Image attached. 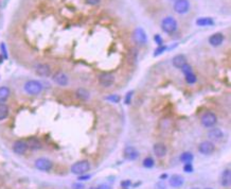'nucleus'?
<instances>
[{"label": "nucleus", "mask_w": 231, "mask_h": 189, "mask_svg": "<svg viewBox=\"0 0 231 189\" xmlns=\"http://www.w3.org/2000/svg\"><path fill=\"white\" fill-rule=\"evenodd\" d=\"M23 88H25L27 94H32V96H36V94H39L42 91V84L36 80H30L28 82H25Z\"/></svg>", "instance_id": "1"}, {"label": "nucleus", "mask_w": 231, "mask_h": 189, "mask_svg": "<svg viewBox=\"0 0 231 189\" xmlns=\"http://www.w3.org/2000/svg\"><path fill=\"white\" fill-rule=\"evenodd\" d=\"M177 21L174 17L172 16H168L165 18H163V20L161 21V29L168 34H172L174 33L177 30Z\"/></svg>", "instance_id": "2"}, {"label": "nucleus", "mask_w": 231, "mask_h": 189, "mask_svg": "<svg viewBox=\"0 0 231 189\" xmlns=\"http://www.w3.org/2000/svg\"><path fill=\"white\" fill-rule=\"evenodd\" d=\"M89 170H90V163L88 160H81V162L75 163V164H73L71 166V172L76 175L86 174Z\"/></svg>", "instance_id": "3"}, {"label": "nucleus", "mask_w": 231, "mask_h": 189, "mask_svg": "<svg viewBox=\"0 0 231 189\" xmlns=\"http://www.w3.org/2000/svg\"><path fill=\"white\" fill-rule=\"evenodd\" d=\"M200 122L205 128H212L217 122V117L212 112H206L200 118Z\"/></svg>", "instance_id": "4"}, {"label": "nucleus", "mask_w": 231, "mask_h": 189, "mask_svg": "<svg viewBox=\"0 0 231 189\" xmlns=\"http://www.w3.org/2000/svg\"><path fill=\"white\" fill-rule=\"evenodd\" d=\"M190 10L189 0H175L174 1V11L177 14H185Z\"/></svg>", "instance_id": "5"}, {"label": "nucleus", "mask_w": 231, "mask_h": 189, "mask_svg": "<svg viewBox=\"0 0 231 189\" xmlns=\"http://www.w3.org/2000/svg\"><path fill=\"white\" fill-rule=\"evenodd\" d=\"M134 40L137 43L138 45H145L148 43V35H146L145 31H144L142 28H137V29L134 31Z\"/></svg>", "instance_id": "6"}, {"label": "nucleus", "mask_w": 231, "mask_h": 189, "mask_svg": "<svg viewBox=\"0 0 231 189\" xmlns=\"http://www.w3.org/2000/svg\"><path fill=\"white\" fill-rule=\"evenodd\" d=\"M214 150H215L214 143L209 140L202 141V143L198 146V151L202 154H204V155H210V154H212L213 152H214Z\"/></svg>", "instance_id": "7"}, {"label": "nucleus", "mask_w": 231, "mask_h": 189, "mask_svg": "<svg viewBox=\"0 0 231 189\" xmlns=\"http://www.w3.org/2000/svg\"><path fill=\"white\" fill-rule=\"evenodd\" d=\"M52 166H53L52 162H51L50 160H48V158L42 157V158H38V160H35V167L40 171L51 170Z\"/></svg>", "instance_id": "8"}, {"label": "nucleus", "mask_w": 231, "mask_h": 189, "mask_svg": "<svg viewBox=\"0 0 231 189\" xmlns=\"http://www.w3.org/2000/svg\"><path fill=\"white\" fill-rule=\"evenodd\" d=\"M34 71L40 77H49L51 74V68L47 64L38 63L34 66Z\"/></svg>", "instance_id": "9"}, {"label": "nucleus", "mask_w": 231, "mask_h": 189, "mask_svg": "<svg viewBox=\"0 0 231 189\" xmlns=\"http://www.w3.org/2000/svg\"><path fill=\"white\" fill-rule=\"evenodd\" d=\"M99 82L103 87H109L115 82V77L109 72H105V74H102L99 77Z\"/></svg>", "instance_id": "10"}, {"label": "nucleus", "mask_w": 231, "mask_h": 189, "mask_svg": "<svg viewBox=\"0 0 231 189\" xmlns=\"http://www.w3.org/2000/svg\"><path fill=\"white\" fill-rule=\"evenodd\" d=\"M124 157L127 160H135L139 157V151L133 146H128L124 149Z\"/></svg>", "instance_id": "11"}, {"label": "nucleus", "mask_w": 231, "mask_h": 189, "mask_svg": "<svg viewBox=\"0 0 231 189\" xmlns=\"http://www.w3.org/2000/svg\"><path fill=\"white\" fill-rule=\"evenodd\" d=\"M27 150H28V145L27 143L23 140H17L15 141L14 145H13V151L16 154H19V155L25 154Z\"/></svg>", "instance_id": "12"}, {"label": "nucleus", "mask_w": 231, "mask_h": 189, "mask_svg": "<svg viewBox=\"0 0 231 189\" xmlns=\"http://www.w3.org/2000/svg\"><path fill=\"white\" fill-rule=\"evenodd\" d=\"M53 81L59 86H66L69 82V79L67 74H65L64 72H57L53 76Z\"/></svg>", "instance_id": "13"}, {"label": "nucleus", "mask_w": 231, "mask_h": 189, "mask_svg": "<svg viewBox=\"0 0 231 189\" xmlns=\"http://www.w3.org/2000/svg\"><path fill=\"white\" fill-rule=\"evenodd\" d=\"M224 42V35L222 33H214L209 37V44L213 47L221 46Z\"/></svg>", "instance_id": "14"}, {"label": "nucleus", "mask_w": 231, "mask_h": 189, "mask_svg": "<svg viewBox=\"0 0 231 189\" xmlns=\"http://www.w3.org/2000/svg\"><path fill=\"white\" fill-rule=\"evenodd\" d=\"M208 137L211 139V140L219 141L224 138V133L221 129H216V128L211 129V130L208 132Z\"/></svg>", "instance_id": "15"}, {"label": "nucleus", "mask_w": 231, "mask_h": 189, "mask_svg": "<svg viewBox=\"0 0 231 189\" xmlns=\"http://www.w3.org/2000/svg\"><path fill=\"white\" fill-rule=\"evenodd\" d=\"M153 152L157 157H163L167 154L168 150L163 143H155L154 147H153Z\"/></svg>", "instance_id": "16"}, {"label": "nucleus", "mask_w": 231, "mask_h": 189, "mask_svg": "<svg viewBox=\"0 0 231 189\" xmlns=\"http://www.w3.org/2000/svg\"><path fill=\"white\" fill-rule=\"evenodd\" d=\"M231 184V172L229 169H226L222 172L221 175V185L223 187H229Z\"/></svg>", "instance_id": "17"}, {"label": "nucleus", "mask_w": 231, "mask_h": 189, "mask_svg": "<svg viewBox=\"0 0 231 189\" xmlns=\"http://www.w3.org/2000/svg\"><path fill=\"white\" fill-rule=\"evenodd\" d=\"M183 183H185V180H183V177L179 174L172 175L171 179H170V185H171L173 188L181 187V186L183 185Z\"/></svg>", "instance_id": "18"}, {"label": "nucleus", "mask_w": 231, "mask_h": 189, "mask_svg": "<svg viewBox=\"0 0 231 189\" xmlns=\"http://www.w3.org/2000/svg\"><path fill=\"white\" fill-rule=\"evenodd\" d=\"M25 143L28 145V148H30L32 150H38L42 148V143H40V141L36 137H30Z\"/></svg>", "instance_id": "19"}, {"label": "nucleus", "mask_w": 231, "mask_h": 189, "mask_svg": "<svg viewBox=\"0 0 231 189\" xmlns=\"http://www.w3.org/2000/svg\"><path fill=\"white\" fill-rule=\"evenodd\" d=\"M185 64H187V59H185V55L178 54L173 57V65L176 68H181Z\"/></svg>", "instance_id": "20"}, {"label": "nucleus", "mask_w": 231, "mask_h": 189, "mask_svg": "<svg viewBox=\"0 0 231 189\" xmlns=\"http://www.w3.org/2000/svg\"><path fill=\"white\" fill-rule=\"evenodd\" d=\"M214 23L212 18L210 17H200L196 20V25L199 27H208V26H212Z\"/></svg>", "instance_id": "21"}, {"label": "nucleus", "mask_w": 231, "mask_h": 189, "mask_svg": "<svg viewBox=\"0 0 231 189\" xmlns=\"http://www.w3.org/2000/svg\"><path fill=\"white\" fill-rule=\"evenodd\" d=\"M10 97V89L5 86L0 87V103H3Z\"/></svg>", "instance_id": "22"}, {"label": "nucleus", "mask_w": 231, "mask_h": 189, "mask_svg": "<svg viewBox=\"0 0 231 189\" xmlns=\"http://www.w3.org/2000/svg\"><path fill=\"white\" fill-rule=\"evenodd\" d=\"M8 116V107L4 103H0V120H4Z\"/></svg>", "instance_id": "23"}, {"label": "nucleus", "mask_w": 231, "mask_h": 189, "mask_svg": "<svg viewBox=\"0 0 231 189\" xmlns=\"http://www.w3.org/2000/svg\"><path fill=\"white\" fill-rule=\"evenodd\" d=\"M75 94H76L77 98L81 99V100H87V99L89 98V93L84 88H79L76 91V93H75Z\"/></svg>", "instance_id": "24"}, {"label": "nucleus", "mask_w": 231, "mask_h": 189, "mask_svg": "<svg viewBox=\"0 0 231 189\" xmlns=\"http://www.w3.org/2000/svg\"><path fill=\"white\" fill-rule=\"evenodd\" d=\"M194 156L193 154L191 153V152H185V153H182L180 155V160L182 163H192V160H193Z\"/></svg>", "instance_id": "25"}, {"label": "nucleus", "mask_w": 231, "mask_h": 189, "mask_svg": "<svg viewBox=\"0 0 231 189\" xmlns=\"http://www.w3.org/2000/svg\"><path fill=\"white\" fill-rule=\"evenodd\" d=\"M185 81H187L188 84H194V83L197 81V78H196V76L193 74V72H190V74H185Z\"/></svg>", "instance_id": "26"}, {"label": "nucleus", "mask_w": 231, "mask_h": 189, "mask_svg": "<svg viewBox=\"0 0 231 189\" xmlns=\"http://www.w3.org/2000/svg\"><path fill=\"white\" fill-rule=\"evenodd\" d=\"M154 165H155V162H154V160H153L152 157L144 158V160H143V167L150 169V168H152V167H154Z\"/></svg>", "instance_id": "27"}, {"label": "nucleus", "mask_w": 231, "mask_h": 189, "mask_svg": "<svg viewBox=\"0 0 231 189\" xmlns=\"http://www.w3.org/2000/svg\"><path fill=\"white\" fill-rule=\"evenodd\" d=\"M180 69H181V71L183 72V74H185H185H190V72H193V71H192V67L188 63L185 64V65H183L182 67L180 68Z\"/></svg>", "instance_id": "28"}, {"label": "nucleus", "mask_w": 231, "mask_h": 189, "mask_svg": "<svg viewBox=\"0 0 231 189\" xmlns=\"http://www.w3.org/2000/svg\"><path fill=\"white\" fill-rule=\"evenodd\" d=\"M183 171L187 173L193 172V166H192L191 163H187V164H185V166H183Z\"/></svg>", "instance_id": "29"}, {"label": "nucleus", "mask_w": 231, "mask_h": 189, "mask_svg": "<svg viewBox=\"0 0 231 189\" xmlns=\"http://www.w3.org/2000/svg\"><path fill=\"white\" fill-rule=\"evenodd\" d=\"M107 100L108 101H111V102H114V103H118L119 101H120V97L119 96H117V94H111V96H109V97H107Z\"/></svg>", "instance_id": "30"}, {"label": "nucleus", "mask_w": 231, "mask_h": 189, "mask_svg": "<svg viewBox=\"0 0 231 189\" xmlns=\"http://www.w3.org/2000/svg\"><path fill=\"white\" fill-rule=\"evenodd\" d=\"M167 49L165 46H159L158 48L155 50V55H158V54H161L162 52H165V50Z\"/></svg>", "instance_id": "31"}, {"label": "nucleus", "mask_w": 231, "mask_h": 189, "mask_svg": "<svg viewBox=\"0 0 231 189\" xmlns=\"http://www.w3.org/2000/svg\"><path fill=\"white\" fill-rule=\"evenodd\" d=\"M131 185V182L129 181V180H126V181L121 182V187L122 188H128Z\"/></svg>", "instance_id": "32"}, {"label": "nucleus", "mask_w": 231, "mask_h": 189, "mask_svg": "<svg viewBox=\"0 0 231 189\" xmlns=\"http://www.w3.org/2000/svg\"><path fill=\"white\" fill-rule=\"evenodd\" d=\"M154 40H155V42H156V44H158L159 46H161V45H162V38L160 37V35H159V34L155 35Z\"/></svg>", "instance_id": "33"}, {"label": "nucleus", "mask_w": 231, "mask_h": 189, "mask_svg": "<svg viewBox=\"0 0 231 189\" xmlns=\"http://www.w3.org/2000/svg\"><path fill=\"white\" fill-rule=\"evenodd\" d=\"M86 2H87L88 4H90V5H97V4H99L101 2V0H85Z\"/></svg>", "instance_id": "34"}, {"label": "nucleus", "mask_w": 231, "mask_h": 189, "mask_svg": "<svg viewBox=\"0 0 231 189\" xmlns=\"http://www.w3.org/2000/svg\"><path fill=\"white\" fill-rule=\"evenodd\" d=\"M131 96H133V91H131V93H128L126 94V98H125V103H126V104H129L131 99Z\"/></svg>", "instance_id": "35"}, {"label": "nucleus", "mask_w": 231, "mask_h": 189, "mask_svg": "<svg viewBox=\"0 0 231 189\" xmlns=\"http://www.w3.org/2000/svg\"><path fill=\"white\" fill-rule=\"evenodd\" d=\"M90 179V175H86V174H82L79 175V180L80 181H87V180Z\"/></svg>", "instance_id": "36"}, {"label": "nucleus", "mask_w": 231, "mask_h": 189, "mask_svg": "<svg viewBox=\"0 0 231 189\" xmlns=\"http://www.w3.org/2000/svg\"><path fill=\"white\" fill-rule=\"evenodd\" d=\"M72 189H84V185L80 183H75L72 185Z\"/></svg>", "instance_id": "37"}, {"label": "nucleus", "mask_w": 231, "mask_h": 189, "mask_svg": "<svg viewBox=\"0 0 231 189\" xmlns=\"http://www.w3.org/2000/svg\"><path fill=\"white\" fill-rule=\"evenodd\" d=\"M155 189H165V185L162 183H158V184H156V186H155Z\"/></svg>", "instance_id": "38"}, {"label": "nucleus", "mask_w": 231, "mask_h": 189, "mask_svg": "<svg viewBox=\"0 0 231 189\" xmlns=\"http://www.w3.org/2000/svg\"><path fill=\"white\" fill-rule=\"evenodd\" d=\"M98 189H111L108 185H100L99 187H97Z\"/></svg>", "instance_id": "39"}, {"label": "nucleus", "mask_w": 231, "mask_h": 189, "mask_svg": "<svg viewBox=\"0 0 231 189\" xmlns=\"http://www.w3.org/2000/svg\"><path fill=\"white\" fill-rule=\"evenodd\" d=\"M1 48H2V52H3L4 54V57H6V51H5V46H4V44L1 45Z\"/></svg>", "instance_id": "40"}, {"label": "nucleus", "mask_w": 231, "mask_h": 189, "mask_svg": "<svg viewBox=\"0 0 231 189\" xmlns=\"http://www.w3.org/2000/svg\"><path fill=\"white\" fill-rule=\"evenodd\" d=\"M167 177H168V175H167V174H161V175H160V180L167 179Z\"/></svg>", "instance_id": "41"}, {"label": "nucleus", "mask_w": 231, "mask_h": 189, "mask_svg": "<svg viewBox=\"0 0 231 189\" xmlns=\"http://www.w3.org/2000/svg\"><path fill=\"white\" fill-rule=\"evenodd\" d=\"M89 189H98L97 187H91V188H89Z\"/></svg>", "instance_id": "42"}, {"label": "nucleus", "mask_w": 231, "mask_h": 189, "mask_svg": "<svg viewBox=\"0 0 231 189\" xmlns=\"http://www.w3.org/2000/svg\"><path fill=\"white\" fill-rule=\"evenodd\" d=\"M191 189H199V188H197V187H194V188H191Z\"/></svg>", "instance_id": "43"}, {"label": "nucleus", "mask_w": 231, "mask_h": 189, "mask_svg": "<svg viewBox=\"0 0 231 189\" xmlns=\"http://www.w3.org/2000/svg\"><path fill=\"white\" fill-rule=\"evenodd\" d=\"M206 189H212V188H206Z\"/></svg>", "instance_id": "44"}, {"label": "nucleus", "mask_w": 231, "mask_h": 189, "mask_svg": "<svg viewBox=\"0 0 231 189\" xmlns=\"http://www.w3.org/2000/svg\"><path fill=\"white\" fill-rule=\"evenodd\" d=\"M122 189H127V188H122Z\"/></svg>", "instance_id": "45"}, {"label": "nucleus", "mask_w": 231, "mask_h": 189, "mask_svg": "<svg viewBox=\"0 0 231 189\" xmlns=\"http://www.w3.org/2000/svg\"><path fill=\"white\" fill-rule=\"evenodd\" d=\"M172 1H175V0H172Z\"/></svg>", "instance_id": "46"}]
</instances>
